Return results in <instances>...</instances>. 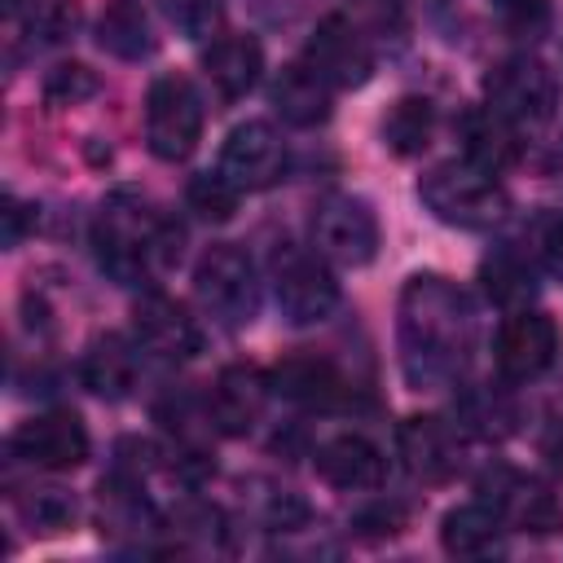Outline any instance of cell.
Instances as JSON below:
<instances>
[{"label":"cell","mask_w":563,"mask_h":563,"mask_svg":"<svg viewBox=\"0 0 563 563\" xmlns=\"http://www.w3.org/2000/svg\"><path fill=\"white\" fill-rule=\"evenodd\" d=\"M475 347V308L449 277L413 273L400 290V365L413 387H449Z\"/></svg>","instance_id":"obj_1"},{"label":"cell","mask_w":563,"mask_h":563,"mask_svg":"<svg viewBox=\"0 0 563 563\" xmlns=\"http://www.w3.org/2000/svg\"><path fill=\"white\" fill-rule=\"evenodd\" d=\"M92 251L114 282L141 286L150 273L180 260V224H172L136 198H114L101 207L92 224Z\"/></svg>","instance_id":"obj_2"},{"label":"cell","mask_w":563,"mask_h":563,"mask_svg":"<svg viewBox=\"0 0 563 563\" xmlns=\"http://www.w3.org/2000/svg\"><path fill=\"white\" fill-rule=\"evenodd\" d=\"M418 198L435 220L457 229H493L510 211V194L501 189V180L475 163H435L418 180Z\"/></svg>","instance_id":"obj_3"},{"label":"cell","mask_w":563,"mask_h":563,"mask_svg":"<svg viewBox=\"0 0 563 563\" xmlns=\"http://www.w3.org/2000/svg\"><path fill=\"white\" fill-rule=\"evenodd\" d=\"M194 295L229 330L255 321V312H260V277H255L251 255L229 246V242L211 246L194 268Z\"/></svg>","instance_id":"obj_4"},{"label":"cell","mask_w":563,"mask_h":563,"mask_svg":"<svg viewBox=\"0 0 563 563\" xmlns=\"http://www.w3.org/2000/svg\"><path fill=\"white\" fill-rule=\"evenodd\" d=\"M202 136V101L189 79L158 75L145 97V145L163 163H180L198 150Z\"/></svg>","instance_id":"obj_5"},{"label":"cell","mask_w":563,"mask_h":563,"mask_svg":"<svg viewBox=\"0 0 563 563\" xmlns=\"http://www.w3.org/2000/svg\"><path fill=\"white\" fill-rule=\"evenodd\" d=\"M484 101H488V110H497L515 128H537V123H545L554 114L559 84H554V75H550L545 62L519 53V57L497 62L484 75Z\"/></svg>","instance_id":"obj_6"},{"label":"cell","mask_w":563,"mask_h":563,"mask_svg":"<svg viewBox=\"0 0 563 563\" xmlns=\"http://www.w3.org/2000/svg\"><path fill=\"white\" fill-rule=\"evenodd\" d=\"M273 295H277V308L290 325H317L334 312L339 282H334V273L325 268L321 255L286 246L273 260Z\"/></svg>","instance_id":"obj_7"},{"label":"cell","mask_w":563,"mask_h":563,"mask_svg":"<svg viewBox=\"0 0 563 563\" xmlns=\"http://www.w3.org/2000/svg\"><path fill=\"white\" fill-rule=\"evenodd\" d=\"M312 246L347 268H361L378 255V220L365 198L352 194H330L312 211Z\"/></svg>","instance_id":"obj_8"},{"label":"cell","mask_w":563,"mask_h":563,"mask_svg":"<svg viewBox=\"0 0 563 563\" xmlns=\"http://www.w3.org/2000/svg\"><path fill=\"white\" fill-rule=\"evenodd\" d=\"M554 356H559V325L532 308H515L493 339V361H497L501 378H510V383H528V378L545 374L554 365Z\"/></svg>","instance_id":"obj_9"},{"label":"cell","mask_w":563,"mask_h":563,"mask_svg":"<svg viewBox=\"0 0 563 563\" xmlns=\"http://www.w3.org/2000/svg\"><path fill=\"white\" fill-rule=\"evenodd\" d=\"M220 172H224L242 194L268 189V185H277V180L286 176V141L277 136L273 123L246 119V123H238V128L224 136V145H220Z\"/></svg>","instance_id":"obj_10"},{"label":"cell","mask_w":563,"mask_h":563,"mask_svg":"<svg viewBox=\"0 0 563 563\" xmlns=\"http://www.w3.org/2000/svg\"><path fill=\"white\" fill-rule=\"evenodd\" d=\"M484 501L497 510V519L515 532H532V537H550L563 528V506L554 501V493L541 479L515 475V471H493L479 484Z\"/></svg>","instance_id":"obj_11"},{"label":"cell","mask_w":563,"mask_h":563,"mask_svg":"<svg viewBox=\"0 0 563 563\" xmlns=\"http://www.w3.org/2000/svg\"><path fill=\"white\" fill-rule=\"evenodd\" d=\"M9 453L35 471H75L88 457V431L75 413H35L13 431Z\"/></svg>","instance_id":"obj_12"},{"label":"cell","mask_w":563,"mask_h":563,"mask_svg":"<svg viewBox=\"0 0 563 563\" xmlns=\"http://www.w3.org/2000/svg\"><path fill=\"white\" fill-rule=\"evenodd\" d=\"M303 62L330 84V88H361L374 70V53L365 35L347 18H321L308 35Z\"/></svg>","instance_id":"obj_13"},{"label":"cell","mask_w":563,"mask_h":563,"mask_svg":"<svg viewBox=\"0 0 563 563\" xmlns=\"http://www.w3.org/2000/svg\"><path fill=\"white\" fill-rule=\"evenodd\" d=\"M396 453L405 471L422 484H444L462 466V435L435 413H413L396 427Z\"/></svg>","instance_id":"obj_14"},{"label":"cell","mask_w":563,"mask_h":563,"mask_svg":"<svg viewBox=\"0 0 563 563\" xmlns=\"http://www.w3.org/2000/svg\"><path fill=\"white\" fill-rule=\"evenodd\" d=\"M132 334L145 352H154L158 361H189L202 352V330L189 317L185 303H176L172 295H141L132 308Z\"/></svg>","instance_id":"obj_15"},{"label":"cell","mask_w":563,"mask_h":563,"mask_svg":"<svg viewBox=\"0 0 563 563\" xmlns=\"http://www.w3.org/2000/svg\"><path fill=\"white\" fill-rule=\"evenodd\" d=\"M268 378L255 369V365H224L211 383V396H207V418L216 422V431L224 435H246L264 405H268Z\"/></svg>","instance_id":"obj_16"},{"label":"cell","mask_w":563,"mask_h":563,"mask_svg":"<svg viewBox=\"0 0 563 563\" xmlns=\"http://www.w3.org/2000/svg\"><path fill=\"white\" fill-rule=\"evenodd\" d=\"M268 387L282 400H295L303 409H330L343 400V374L317 352H295V356L277 361L268 369Z\"/></svg>","instance_id":"obj_17"},{"label":"cell","mask_w":563,"mask_h":563,"mask_svg":"<svg viewBox=\"0 0 563 563\" xmlns=\"http://www.w3.org/2000/svg\"><path fill=\"white\" fill-rule=\"evenodd\" d=\"M317 475L330 488L343 493H365L378 488L387 475V457L378 453V444H369L365 435H334L317 449Z\"/></svg>","instance_id":"obj_18"},{"label":"cell","mask_w":563,"mask_h":563,"mask_svg":"<svg viewBox=\"0 0 563 563\" xmlns=\"http://www.w3.org/2000/svg\"><path fill=\"white\" fill-rule=\"evenodd\" d=\"M457 141H462V158L484 167V172H506L515 158H519V136H515V123L501 119L497 110L488 106H466L457 114Z\"/></svg>","instance_id":"obj_19"},{"label":"cell","mask_w":563,"mask_h":563,"mask_svg":"<svg viewBox=\"0 0 563 563\" xmlns=\"http://www.w3.org/2000/svg\"><path fill=\"white\" fill-rule=\"evenodd\" d=\"M141 378V361H136V347L123 339V334H97L79 361V383L101 396V400H123L132 396Z\"/></svg>","instance_id":"obj_20"},{"label":"cell","mask_w":563,"mask_h":563,"mask_svg":"<svg viewBox=\"0 0 563 563\" xmlns=\"http://www.w3.org/2000/svg\"><path fill=\"white\" fill-rule=\"evenodd\" d=\"M202 70H207L211 88H216L224 101H238V97H246V92L260 84L264 48H260L251 35H220V40L207 44Z\"/></svg>","instance_id":"obj_21"},{"label":"cell","mask_w":563,"mask_h":563,"mask_svg":"<svg viewBox=\"0 0 563 563\" xmlns=\"http://www.w3.org/2000/svg\"><path fill=\"white\" fill-rule=\"evenodd\" d=\"M268 101L290 128H317L330 119V84L308 62L282 66L273 88H268Z\"/></svg>","instance_id":"obj_22"},{"label":"cell","mask_w":563,"mask_h":563,"mask_svg":"<svg viewBox=\"0 0 563 563\" xmlns=\"http://www.w3.org/2000/svg\"><path fill=\"white\" fill-rule=\"evenodd\" d=\"M501 532L506 523L497 519V510L488 501H475V506H457L440 519V545L453 554V559H488L501 550Z\"/></svg>","instance_id":"obj_23"},{"label":"cell","mask_w":563,"mask_h":563,"mask_svg":"<svg viewBox=\"0 0 563 563\" xmlns=\"http://www.w3.org/2000/svg\"><path fill=\"white\" fill-rule=\"evenodd\" d=\"M97 44L119 62H141L154 53V26L136 0H114L97 18Z\"/></svg>","instance_id":"obj_24"},{"label":"cell","mask_w":563,"mask_h":563,"mask_svg":"<svg viewBox=\"0 0 563 563\" xmlns=\"http://www.w3.org/2000/svg\"><path fill=\"white\" fill-rule=\"evenodd\" d=\"M479 282H484V290H488L493 303H501V308H528V299L537 290V264H532L528 251L501 246V251H493L479 264Z\"/></svg>","instance_id":"obj_25"},{"label":"cell","mask_w":563,"mask_h":563,"mask_svg":"<svg viewBox=\"0 0 563 563\" xmlns=\"http://www.w3.org/2000/svg\"><path fill=\"white\" fill-rule=\"evenodd\" d=\"M431 132H435V106L427 97H400L383 119V141L400 158L422 154L431 145Z\"/></svg>","instance_id":"obj_26"},{"label":"cell","mask_w":563,"mask_h":563,"mask_svg":"<svg viewBox=\"0 0 563 563\" xmlns=\"http://www.w3.org/2000/svg\"><path fill=\"white\" fill-rule=\"evenodd\" d=\"M18 510L35 532H66L79 515L75 497L62 488H31V497H18Z\"/></svg>","instance_id":"obj_27"},{"label":"cell","mask_w":563,"mask_h":563,"mask_svg":"<svg viewBox=\"0 0 563 563\" xmlns=\"http://www.w3.org/2000/svg\"><path fill=\"white\" fill-rule=\"evenodd\" d=\"M185 198H189V207H194L202 220H229V216L238 211L242 189H238L224 172H198V176L189 180Z\"/></svg>","instance_id":"obj_28"},{"label":"cell","mask_w":563,"mask_h":563,"mask_svg":"<svg viewBox=\"0 0 563 563\" xmlns=\"http://www.w3.org/2000/svg\"><path fill=\"white\" fill-rule=\"evenodd\" d=\"M158 9L185 40H211L224 18L220 0H158Z\"/></svg>","instance_id":"obj_29"},{"label":"cell","mask_w":563,"mask_h":563,"mask_svg":"<svg viewBox=\"0 0 563 563\" xmlns=\"http://www.w3.org/2000/svg\"><path fill=\"white\" fill-rule=\"evenodd\" d=\"M471 435H484V440H501L506 431H510V422H515V409L506 405V400H497V396H488V391H471L466 400H462V418H457Z\"/></svg>","instance_id":"obj_30"},{"label":"cell","mask_w":563,"mask_h":563,"mask_svg":"<svg viewBox=\"0 0 563 563\" xmlns=\"http://www.w3.org/2000/svg\"><path fill=\"white\" fill-rule=\"evenodd\" d=\"M97 92V75L84 62H62L44 75V101L48 106H79Z\"/></svg>","instance_id":"obj_31"},{"label":"cell","mask_w":563,"mask_h":563,"mask_svg":"<svg viewBox=\"0 0 563 563\" xmlns=\"http://www.w3.org/2000/svg\"><path fill=\"white\" fill-rule=\"evenodd\" d=\"M75 26H79L75 0H40L31 9V22H26V31H31L35 44H62V40L75 35Z\"/></svg>","instance_id":"obj_32"},{"label":"cell","mask_w":563,"mask_h":563,"mask_svg":"<svg viewBox=\"0 0 563 563\" xmlns=\"http://www.w3.org/2000/svg\"><path fill=\"white\" fill-rule=\"evenodd\" d=\"M523 251L541 268H563V216L559 211H541L532 220V229H528V246Z\"/></svg>","instance_id":"obj_33"},{"label":"cell","mask_w":563,"mask_h":563,"mask_svg":"<svg viewBox=\"0 0 563 563\" xmlns=\"http://www.w3.org/2000/svg\"><path fill=\"white\" fill-rule=\"evenodd\" d=\"M493 13L510 35H537L550 18V0H493Z\"/></svg>","instance_id":"obj_34"},{"label":"cell","mask_w":563,"mask_h":563,"mask_svg":"<svg viewBox=\"0 0 563 563\" xmlns=\"http://www.w3.org/2000/svg\"><path fill=\"white\" fill-rule=\"evenodd\" d=\"M400 510L396 506H374V510H361L356 515V528L365 532V537H391V532H400Z\"/></svg>","instance_id":"obj_35"},{"label":"cell","mask_w":563,"mask_h":563,"mask_svg":"<svg viewBox=\"0 0 563 563\" xmlns=\"http://www.w3.org/2000/svg\"><path fill=\"white\" fill-rule=\"evenodd\" d=\"M26 224H35L31 207H22L18 198H9V202H4V246H18L22 233H26Z\"/></svg>","instance_id":"obj_36"},{"label":"cell","mask_w":563,"mask_h":563,"mask_svg":"<svg viewBox=\"0 0 563 563\" xmlns=\"http://www.w3.org/2000/svg\"><path fill=\"white\" fill-rule=\"evenodd\" d=\"M541 457H545V466H550L554 475H563V418H554V422L545 427V435H541Z\"/></svg>","instance_id":"obj_37"}]
</instances>
